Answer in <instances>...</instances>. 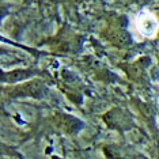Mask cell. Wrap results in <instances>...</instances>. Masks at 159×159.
Returning <instances> with one entry per match:
<instances>
[{
  "instance_id": "obj_1",
  "label": "cell",
  "mask_w": 159,
  "mask_h": 159,
  "mask_svg": "<svg viewBox=\"0 0 159 159\" xmlns=\"http://www.w3.org/2000/svg\"><path fill=\"white\" fill-rule=\"evenodd\" d=\"M136 27L142 35L151 38L158 31V20L155 19L152 14H150L148 11H143L136 18Z\"/></svg>"
}]
</instances>
